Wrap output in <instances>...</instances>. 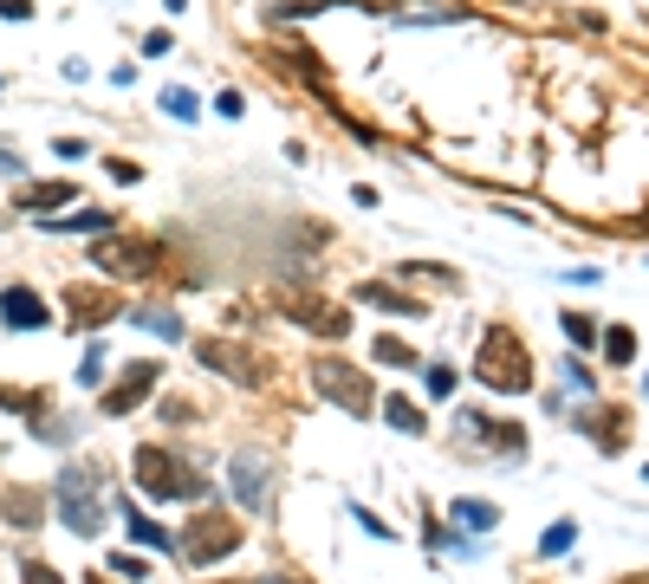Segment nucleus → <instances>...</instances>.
I'll list each match as a JSON object with an SVG mask.
<instances>
[{
    "mask_svg": "<svg viewBox=\"0 0 649 584\" xmlns=\"http://www.w3.org/2000/svg\"><path fill=\"white\" fill-rule=\"evenodd\" d=\"M52 506L59 519L72 526L78 540H98L105 526V462H72L59 481H52Z\"/></svg>",
    "mask_w": 649,
    "mask_h": 584,
    "instance_id": "1",
    "label": "nucleus"
},
{
    "mask_svg": "<svg viewBox=\"0 0 649 584\" xmlns=\"http://www.w3.org/2000/svg\"><path fill=\"white\" fill-rule=\"evenodd\" d=\"M474 384H488L494 396H527L533 389V350L520 345V331L494 325L481 350H474Z\"/></svg>",
    "mask_w": 649,
    "mask_h": 584,
    "instance_id": "2",
    "label": "nucleus"
},
{
    "mask_svg": "<svg viewBox=\"0 0 649 584\" xmlns=\"http://www.w3.org/2000/svg\"><path fill=\"white\" fill-rule=\"evenodd\" d=\"M137 487L150 494V501H201V474H195L176 448H156V442H144L137 448Z\"/></svg>",
    "mask_w": 649,
    "mask_h": 584,
    "instance_id": "3",
    "label": "nucleus"
},
{
    "mask_svg": "<svg viewBox=\"0 0 649 584\" xmlns=\"http://www.w3.org/2000/svg\"><path fill=\"white\" fill-rule=\"evenodd\" d=\"M91 267L105 273V279H150L156 273V240H144V234H98Z\"/></svg>",
    "mask_w": 649,
    "mask_h": 584,
    "instance_id": "4",
    "label": "nucleus"
},
{
    "mask_svg": "<svg viewBox=\"0 0 649 584\" xmlns=\"http://www.w3.org/2000/svg\"><path fill=\"white\" fill-rule=\"evenodd\" d=\"M176 552H183L189 565H222V558L240 552V526H234L228 513H195L189 533L176 540Z\"/></svg>",
    "mask_w": 649,
    "mask_h": 584,
    "instance_id": "5",
    "label": "nucleus"
},
{
    "mask_svg": "<svg viewBox=\"0 0 649 584\" xmlns=\"http://www.w3.org/2000/svg\"><path fill=\"white\" fill-rule=\"evenodd\" d=\"M195 357H201V370H222L228 384H267V357L247 350V345H234V338H201Z\"/></svg>",
    "mask_w": 649,
    "mask_h": 584,
    "instance_id": "6",
    "label": "nucleus"
},
{
    "mask_svg": "<svg viewBox=\"0 0 649 584\" xmlns=\"http://www.w3.org/2000/svg\"><path fill=\"white\" fill-rule=\"evenodd\" d=\"M312 389L332 396V403L351 409V416H371V384H364V370H351V364H338V357H318V364H312Z\"/></svg>",
    "mask_w": 649,
    "mask_h": 584,
    "instance_id": "7",
    "label": "nucleus"
},
{
    "mask_svg": "<svg viewBox=\"0 0 649 584\" xmlns=\"http://www.w3.org/2000/svg\"><path fill=\"white\" fill-rule=\"evenodd\" d=\"M279 311H286L293 325H312L318 338H344V331H351V318H344L338 306H325V299H306V293H293V286L279 293Z\"/></svg>",
    "mask_w": 649,
    "mask_h": 584,
    "instance_id": "8",
    "label": "nucleus"
},
{
    "mask_svg": "<svg viewBox=\"0 0 649 584\" xmlns=\"http://www.w3.org/2000/svg\"><path fill=\"white\" fill-rule=\"evenodd\" d=\"M0 325L7 331H46L52 325V306L39 299L33 286H0Z\"/></svg>",
    "mask_w": 649,
    "mask_h": 584,
    "instance_id": "9",
    "label": "nucleus"
},
{
    "mask_svg": "<svg viewBox=\"0 0 649 584\" xmlns=\"http://www.w3.org/2000/svg\"><path fill=\"white\" fill-rule=\"evenodd\" d=\"M234 501L247 506V513L267 506V455H260V448H240V455H234Z\"/></svg>",
    "mask_w": 649,
    "mask_h": 584,
    "instance_id": "10",
    "label": "nucleus"
},
{
    "mask_svg": "<svg viewBox=\"0 0 649 584\" xmlns=\"http://www.w3.org/2000/svg\"><path fill=\"white\" fill-rule=\"evenodd\" d=\"M156 384H163V370H156V364H130V370H124V384L105 389V416H130V409H137Z\"/></svg>",
    "mask_w": 649,
    "mask_h": 584,
    "instance_id": "11",
    "label": "nucleus"
},
{
    "mask_svg": "<svg viewBox=\"0 0 649 584\" xmlns=\"http://www.w3.org/2000/svg\"><path fill=\"white\" fill-rule=\"evenodd\" d=\"M66 311H72V331H98L105 318H117V299L98 293V286H72L66 293Z\"/></svg>",
    "mask_w": 649,
    "mask_h": 584,
    "instance_id": "12",
    "label": "nucleus"
},
{
    "mask_svg": "<svg viewBox=\"0 0 649 584\" xmlns=\"http://www.w3.org/2000/svg\"><path fill=\"white\" fill-rule=\"evenodd\" d=\"M46 501H52L46 487H7V494H0V519L20 526V533H33L39 519H46Z\"/></svg>",
    "mask_w": 649,
    "mask_h": 584,
    "instance_id": "13",
    "label": "nucleus"
},
{
    "mask_svg": "<svg viewBox=\"0 0 649 584\" xmlns=\"http://www.w3.org/2000/svg\"><path fill=\"white\" fill-rule=\"evenodd\" d=\"M461 435H474V442L494 448V455H520V448H527V435H520L513 423H488V416H474V409L461 416Z\"/></svg>",
    "mask_w": 649,
    "mask_h": 584,
    "instance_id": "14",
    "label": "nucleus"
},
{
    "mask_svg": "<svg viewBox=\"0 0 649 584\" xmlns=\"http://www.w3.org/2000/svg\"><path fill=\"white\" fill-rule=\"evenodd\" d=\"M578 428H584V435H598V448H604V455L630 442V416H623V409H584Z\"/></svg>",
    "mask_w": 649,
    "mask_h": 584,
    "instance_id": "15",
    "label": "nucleus"
},
{
    "mask_svg": "<svg viewBox=\"0 0 649 584\" xmlns=\"http://www.w3.org/2000/svg\"><path fill=\"white\" fill-rule=\"evenodd\" d=\"M357 306L396 311V318H422V299H416V293H396V286H377V279H364V286H357Z\"/></svg>",
    "mask_w": 649,
    "mask_h": 584,
    "instance_id": "16",
    "label": "nucleus"
},
{
    "mask_svg": "<svg viewBox=\"0 0 649 584\" xmlns=\"http://www.w3.org/2000/svg\"><path fill=\"white\" fill-rule=\"evenodd\" d=\"M117 513H124V533H130L137 545H150V552H176V533H163L156 519H144V513H137V501H124Z\"/></svg>",
    "mask_w": 649,
    "mask_h": 584,
    "instance_id": "17",
    "label": "nucleus"
},
{
    "mask_svg": "<svg viewBox=\"0 0 649 584\" xmlns=\"http://www.w3.org/2000/svg\"><path fill=\"white\" fill-rule=\"evenodd\" d=\"M72 182H27V189H20V208H66V201H72Z\"/></svg>",
    "mask_w": 649,
    "mask_h": 584,
    "instance_id": "18",
    "label": "nucleus"
},
{
    "mask_svg": "<svg viewBox=\"0 0 649 584\" xmlns=\"http://www.w3.org/2000/svg\"><path fill=\"white\" fill-rule=\"evenodd\" d=\"M117 221L105 208H85V215H66V221H46V234H111Z\"/></svg>",
    "mask_w": 649,
    "mask_h": 584,
    "instance_id": "19",
    "label": "nucleus"
},
{
    "mask_svg": "<svg viewBox=\"0 0 649 584\" xmlns=\"http://www.w3.org/2000/svg\"><path fill=\"white\" fill-rule=\"evenodd\" d=\"M455 526H461V533H488V526H500V506H488V501H455Z\"/></svg>",
    "mask_w": 649,
    "mask_h": 584,
    "instance_id": "20",
    "label": "nucleus"
},
{
    "mask_svg": "<svg viewBox=\"0 0 649 584\" xmlns=\"http://www.w3.org/2000/svg\"><path fill=\"white\" fill-rule=\"evenodd\" d=\"M383 416H390V428H403V435H422V409L410 403V396H390Z\"/></svg>",
    "mask_w": 649,
    "mask_h": 584,
    "instance_id": "21",
    "label": "nucleus"
},
{
    "mask_svg": "<svg viewBox=\"0 0 649 584\" xmlns=\"http://www.w3.org/2000/svg\"><path fill=\"white\" fill-rule=\"evenodd\" d=\"M169 117H183V123H195L201 117V105H195V91H183V85H163V98H156Z\"/></svg>",
    "mask_w": 649,
    "mask_h": 584,
    "instance_id": "22",
    "label": "nucleus"
},
{
    "mask_svg": "<svg viewBox=\"0 0 649 584\" xmlns=\"http://www.w3.org/2000/svg\"><path fill=\"white\" fill-rule=\"evenodd\" d=\"M371 357H377V364H396V370H416V350L403 345V338H377Z\"/></svg>",
    "mask_w": 649,
    "mask_h": 584,
    "instance_id": "23",
    "label": "nucleus"
},
{
    "mask_svg": "<svg viewBox=\"0 0 649 584\" xmlns=\"http://www.w3.org/2000/svg\"><path fill=\"white\" fill-rule=\"evenodd\" d=\"M137 325H150L156 338H183V325H176V311L169 306H144L137 311Z\"/></svg>",
    "mask_w": 649,
    "mask_h": 584,
    "instance_id": "24",
    "label": "nucleus"
},
{
    "mask_svg": "<svg viewBox=\"0 0 649 584\" xmlns=\"http://www.w3.org/2000/svg\"><path fill=\"white\" fill-rule=\"evenodd\" d=\"M604 357H611V364H630V357H637V331H630V325H611V338H604Z\"/></svg>",
    "mask_w": 649,
    "mask_h": 584,
    "instance_id": "25",
    "label": "nucleus"
},
{
    "mask_svg": "<svg viewBox=\"0 0 649 584\" xmlns=\"http://www.w3.org/2000/svg\"><path fill=\"white\" fill-rule=\"evenodd\" d=\"M572 540H578V526H572V519H559V526L539 540V552H545V558H559V552H572Z\"/></svg>",
    "mask_w": 649,
    "mask_h": 584,
    "instance_id": "26",
    "label": "nucleus"
},
{
    "mask_svg": "<svg viewBox=\"0 0 649 584\" xmlns=\"http://www.w3.org/2000/svg\"><path fill=\"white\" fill-rule=\"evenodd\" d=\"M20 584H66V578H59L46 558H33V552H27V558H20Z\"/></svg>",
    "mask_w": 649,
    "mask_h": 584,
    "instance_id": "27",
    "label": "nucleus"
},
{
    "mask_svg": "<svg viewBox=\"0 0 649 584\" xmlns=\"http://www.w3.org/2000/svg\"><path fill=\"white\" fill-rule=\"evenodd\" d=\"M566 338H572V345L584 350V345H598V325H591L584 311H566Z\"/></svg>",
    "mask_w": 649,
    "mask_h": 584,
    "instance_id": "28",
    "label": "nucleus"
},
{
    "mask_svg": "<svg viewBox=\"0 0 649 584\" xmlns=\"http://www.w3.org/2000/svg\"><path fill=\"white\" fill-rule=\"evenodd\" d=\"M422 384H429V396H455V370H449V364H429Z\"/></svg>",
    "mask_w": 649,
    "mask_h": 584,
    "instance_id": "29",
    "label": "nucleus"
},
{
    "mask_svg": "<svg viewBox=\"0 0 649 584\" xmlns=\"http://www.w3.org/2000/svg\"><path fill=\"white\" fill-rule=\"evenodd\" d=\"M105 176H117L124 189H130V182H144V169H137L130 156H105Z\"/></svg>",
    "mask_w": 649,
    "mask_h": 584,
    "instance_id": "30",
    "label": "nucleus"
},
{
    "mask_svg": "<svg viewBox=\"0 0 649 584\" xmlns=\"http://www.w3.org/2000/svg\"><path fill=\"white\" fill-rule=\"evenodd\" d=\"M98 377H105V345H91L85 364H78V384H98Z\"/></svg>",
    "mask_w": 649,
    "mask_h": 584,
    "instance_id": "31",
    "label": "nucleus"
},
{
    "mask_svg": "<svg viewBox=\"0 0 649 584\" xmlns=\"http://www.w3.org/2000/svg\"><path fill=\"white\" fill-rule=\"evenodd\" d=\"M105 572H117V578H144V558H130V552H111V558H105Z\"/></svg>",
    "mask_w": 649,
    "mask_h": 584,
    "instance_id": "32",
    "label": "nucleus"
},
{
    "mask_svg": "<svg viewBox=\"0 0 649 584\" xmlns=\"http://www.w3.org/2000/svg\"><path fill=\"white\" fill-rule=\"evenodd\" d=\"M351 513H357V526H364V533H371V540H396V533H390V526H383L377 513H364V501L351 506Z\"/></svg>",
    "mask_w": 649,
    "mask_h": 584,
    "instance_id": "33",
    "label": "nucleus"
},
{
    "mask_svg": "<svg viewBox=\"0 0 649 584\" xmlns=\"http://www.w3.org/2000/svg\"><path fill=\"white\" fill-rule=\"evenodd\" d=\"M403 279H435V286H455V273H449V267H403Z\"/></svg>",
    "mask_w": 649,
    "mask_h": 584,
    "instance_id": "34",
    "label": "nucleus"
},
{
    "mask_svg": "<svg viewBox=\"0 0 649 584\" xmlns=\"http://www.w3.org/2000/svg\"><path fill=\"white\" fill-rule=\"evenodd\" d=\"M0 20H33V0H0Z\"/></svg>",
    "mask_w": 649,
    "mask_h": 584,
    "instance_id": "35",
    "label": "nucleus"
},
{
    "mask_svg": "<svg viewBox=\"0 0 649 584\" xmlns=\"http://www.w3.org/2000/svg\"><path fill=\"white\" fill-rule=\"evenodd\" d=\"M215 111H222V117H240V111H247V98H240V91H222V98H215Z\"/></svg>",
    "mask_w": 649,
    "mask_h": 584,
    "instance_id": "36",
    "label": "nucleus"
},
{
    "mask_svg": "<svg viewBox=\"0 0 649 584\" xmlns=\"http://www.w3.org/2000/svg\"><path fill=\"white\" fill-rule=\"evenodd\" d=\"M144 52H150V59H163V52H169V33H163V27H156V33H144Z\"/></svg>",
    "mask_w": 649,
    "mask_h": 584,
    "instance_id": "37",
    "label": "nucleus"
},
{
    "mask_svg": "<svg viewBox=\"0 0 649 584\" xmlns=\"http://www.w3.org/2000/svg\"><path fill=\"white\" fill-rule=\"evenodd\" d=\"M566 384H572V396H591V377H584L578 364H566Z\"/></svg>",
    "mask_w": 649,
    "mask_h": 584,
    "instance_id": "38",
    "label": "nucleus"
},
{
    "mask_svg": "<svg viewBox=\"0 0 649 584\" xmlns=\"http://www.w3.org/2000/svg\"><path fill=\"white\" fill-rule=\"evenodd\" d=\"M0 176H27V162H20V156L7 150V143H0Z\"/></svg>",
    "mask_w": 649,
    "mask_h": 584,
    "instance_id": "39",
    "label": "nucleus"
},
{
    "mask_svg": "<svg viewBox=\"0 0 649 584\" xmlns=\"http://www.w3.org/2000/svg\"><path fill=\"white\" fill-rule=\"evenodd\" d=\"M163 7H169V13H183V7H189V0H163Z\"/></svg>",
    "mask_w": 649,
    "mask_h": 584,
    "instance_id": "40",
    "label": "nucleus"
},
{
    "mask_svg": "<svg viewBox=\"0 0 649 584\" xmlns=\"http://www.w3.org/2000/svg\"><path fill=\"white\" fill-rule=\"evenodd\" d=\"M85 584H105V578H85Z\"/></svg>",
    "mask_w": 649,
    "mask_h": 584,
    "instance_id": "41",
    "label": "nucleus"
}]
</instances>
